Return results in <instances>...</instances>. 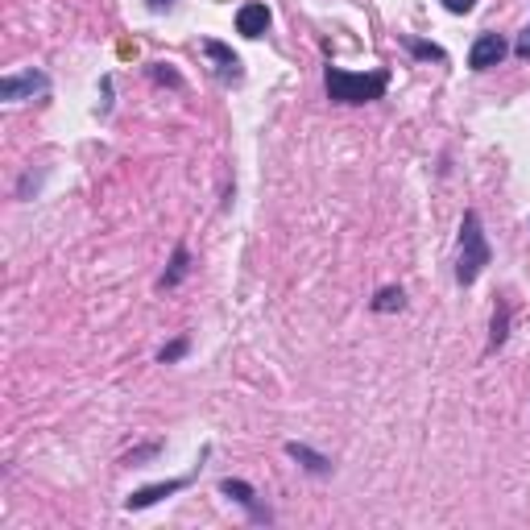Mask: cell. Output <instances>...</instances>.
Returning a JSON list of instances; mask_svg holds the SVG:
<instances>
[{"instance_id":"16","label":"cell","mask_w":530,"mask_h":530,"mask_svg":"<svg viewBox=\"0 0 530 530\" xmlns=\"http://www.w3.org/2000/svg\"><path fill=\"white\" fill-rule=\"evenodd\" d=\"M150 5H153V9H171L174 0H150Z\"/></svg>"},{"instance_id":"10","label":"cell","mask_w":530,"mask_h":530,"mask_svg":"<svg viewBox=\"0 0 530 530\" xmlns=\"http://www.w3.org/2000/svg\"><path fill=\"white\" fill-rule=\"evenodd\" d=\"M290 456H295V460H307V468H315V473H324V468H327V460H319V456H311V452H307V448H298V443H290Z\"/></svg>"},{"instance_id":"2","label":"cell","mask_w":530,"mask_h":530,"mask_svg":"<svg viewBox=\"0 0 530 530\" xmlns=\"http://www.w3.org/2000/svg\"><path fill=\"white\" fill-rule=\"evenodd\" d=\"M489 265V241L481 233V216L468 212L464 224H460V261H456V282L460 286H473L481 278V270Z\"/></svg>"},{"instance_id":"4","label":"cell","mask_w":530,"mask_h":530,"mask_svg":"<svg viewBox=\"0 0 530 530\" xmlns=\"http://www.w3.org/2000/svg\"><path fill=\"white\" fill-rule=\"evenodd\" d=\"M37 91H46V75L37 71L5 75V83H0V99H26V96H37Z\"/></svg>"},{"instance_id":"8","label":"cell","mask_w":530,"mask_h":530,"mask_svg":"<svg viewBox=\"0 0 530 530\" xmlns=\"http://www.w3.org/2000/svg\"><path fill=\"white\" fill-rule=\"evenodd\" d=\"M398 307H402V290L398 286H386L378 298H373V311H398Z\"/></svg>"},{"instance_id":"12","label":"cell","mask_w":530,"mask_h":530,"mask_svg":"<svg viewBox=\"0 0 530 530\" xmlns=\"http://www.w3.org/2000/svg\"><path fill=\"white\" fill-rule=\"evenodd\" d=\"M443 9H448V13H473L476 0H443Z\"/></svg>"},{"instance_id":"3","label":"cell","mask_w":530,"mask_h":530,"mask_svg":"<svg viewBox=\"0 0 530 530\" xmlns=\"http://www.w3.org/2000/svg\"><path fill=\"white\" fill-rule=\"evenodd\" d=\"M505 58V42L497 34H481L473 42V50H468V67L473 71H489V67H497Z\"/></svg>"},{"instance_id":"5","label":"cell","mask_w":530,"mask_h":530,"mask_svg":"<svg viewBox=\"0 0 530 530\" xmlns=\"http://www.w3.org/2000/svg\"><path fill=\"white\" fill-rule=\"evenodd\" d=\"M236 29H241L244 37H261L265 29H270V9H265V5H257V0H253V5H244V9L236 13Z\"/></svg>"},{"instance_id":"14","label":"cell","mask_w":530,"mask_h":530,"mask_svg":"<svg viewBox=\"0 0 530 530\" xmlns=\"http://www.w3.org/2000/svg\"><path fill=\"white\" fill-rule=\"evenodd\" d=\"M514 50H518V58H530V26L518 34V42H514Z\"/></svg>"},{"instance_id":"11","label":"cell","mask_w":530,"mask_h":530,"mask_svg":"<svg viewBox=\"0 0 530 530\" xmlns=\"http://www.w3.org/2000/svg\"><path fill=\"white\" fill-rule=\"evenodd\" d=\"M410 50H414L419 58H443L440 46H427V42H410Z\"/></svg>"},{"instance_id":"6","label":"cell","mask_w":530,"mask_h":530,"mask_svg":"<svg viewBox=\"0 0 530 530\" xmlns=\"http://www.w3.org/2000/svg\"><path fill=\"white\" fill-rule=\"evenodd\" d=\"M203 55L216 63V71H220V79H241V58L228 50V46H220V42H203Z\"/></svg>"},{"instance_id":"13","label":"cell","mask_w":530,"mask_h":530,"mask_svg":"<svg viewBox=\"0 0 530 530\" xmlns=\"http://www.w3.org/2000/svg\"><path fill=\"white\" fill-rule=\"evenodd\" d=\"M182 274H187V253L179 249V257H174V274H171V278H166V286H171V282H179Z\"/></svg>"},{"instance_id":"7","label":"cell","mask_w":530,"mask_h":530,"mask_svg":"<svg viewBox=\"0 0 530 530\" xmlns=\"http://www.w3.org/2000/svg\"><path fill=\"white\" fill-rule=\"evenodd\" d=\"M187 485V481H166V485H150V489H137L133 497H129V510H145V505H153V502H162V497H171V494H179V489Z\"/></svg>"},{"instance_id":"9","label":"cell","mask_w":530,"mask_h":530,"mask_svg":"<svg viewBox=\"0 0 530 530\" xmlns=\"http://www.w3.org/2000/svg\"><path fill=\"white\" fill-rule=\"evenodd\" d=\"M220 489H224L228 497H236V502H241V505H253V489L244 485V481H224V485H220Z\"/></svg>"},{"instance_id":"15","label":"cell","mask_w":530,"mask_h":530,"mask_svg":"<svg viewBox=\"0 0 530 530\" xmlns=\"http://www.w3.org/2000/svg\"><path fill=\"white\" fill-rule=\"evenodd\" d=\"M182 348H187V344H171V348H162V360H174V357H182Z\"/></svg>"},{"instance_id":"1","label":"cell","mask_w":530,"mask_h":530,"mask_svg":"<svg viewBox=\"0 0 530 530\" xmlns=\"http://www.w3.org/2000/svg\"><path fill=\"white\" fill-rule=\"evenodd\" d=\"M324 83L336 104H369V99H381V91L390 88V75L386 71L357 75V71H344V67H327Z\"/></svg>"}]
</instances>
